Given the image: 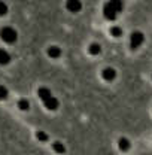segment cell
<instances>
[{
  "label": "cell",
  "instance_id": "1",
  "mask_svg": "<svg viewBox=\"0 0 152 155\" xmlns=\"http://www.w3.org/2000/svg\"><path fill=\"white\" fill-rule=\"evenodd\" d=\"M122 6H124L122 0H109L103 8V15L107 19L114 21L118 17V14L122 11Z\"/></svg>",
  "mask_w": 152,
  "mask_h": 155
},
{
  "label": "cell",
  "instance_id": "2",
  "mask_svg": "<svg viewBox=\"0 0 152 155\" xmlns=\"http://www.w3.org/2000/svg\"><path fill=\"white\" fill-rule=\"evenodd\" d=\"M0 38L6 43H14L17 40V31L12 27H3L0 30Z\"/></svg>",
  "mask_w": 152,
  "mask_h": 155
},
{
  "label": "cell",
  "instance_id": "3",
  "mask_svg": "<svg viewBox=\"0 0 152 155\" xmlns=\"http://www.w3.org/2000/svg\"><path fill=\"white\" fill-rule=\"evenodd\" d=\"M143 40H145V36H143L142 31H133L131 36H130V46L133 49H136V48H139L143 43Z\"/></svg>",
  "mask_w": 152,
  "mask_h": 155
},
{
  "label": "cell",
  "instance_id": "4",
  "mask_svg": "<svg viewBox=\"0 0 152 155\" xmlns=\"http://www.w3.org/2000/svg\"><path fill=\"white\" fill-rule=\"evenodd\" d=\"M116 70H115L114 67H106V69H103V72H101V78L106 81V82H112L116 79Z\"/></svg>",
  "mask_w": 152,
  "mask_h": 155
},
{
  "label": "cell",
  "instance_id": "5",
  "mask_svg": "<svg viewBox=\"0 0 152 155\" xmlns=\"http://www.w3.org/2000/svg\"><path fill=\"white\" fill-rule=\"evenodd\" d=\"M66 8L70 12H79L82 9V3H81V0H67L66 2Z\"/></svg>",
  "mask_w": 152,
  "mask_h": 155
},
{
  "label": "cell",
  "instance_id": "6",
  "mask_svg": "<svg viewBox=\"0 0 152 155\" xmlns=\"http://www.w3.org/2000/svg\"><path fill=\"white\" fill-rule=\"evenodd\" d=\"M48 55L51 58H58L61 55V49L58 46H49L48 48Z\"/></svg>",
  "mask_w": 152,
  "mask_h": 155
},
{
  "label": "cell",
  "instance_id": "7",
  "mask_svg": "<svg viewBox=\"0 0 152 155\" xmlns=\"http://www.w3.org/2000/svg\"><path fill=\"white\" fill-rule=\"evenodd\" d=\"M9 61H11V55L8 54V51L0 49V64H2V66H5V64H8Z\"/></svg>",
  "mask_w": 152,
  "mask_h": 155
},
{
  "label": "cell",
  "instance_id": "8",
  "mask_svg": "<svg viewBox=\"0 0 152 155\" xmlns=\"http://www.w3.org/2000/svg\"><path fill=\"white\" fill-rule=\"evenodd\" d=\"M100 51H101V46L98 45V43H91L90 46H88V52L91 54V55H98L100 54Z\"/></svg>",
  "mask_w": 152,
  "mask_h": 155
},
{
  "label": "cell",
  "instance_id": "9",
  "mask_svg": "<svg viewBox=\"0 0 152 155\" xmlns=\"http://www.w3.org/2000/svg\"><path fill=\"white\" fill-rule=\"evenodd\" d=\"M18 107L21 110H28V107H30V103H28V100H25V98H21L18 101Z\"/></svg>",
  "mask_w": 152,
  "mask_h": 155
},
{
  "label": "cell",
  "instance_id": "10",
  "mask_svg": "<svg viewBox=\"0 0 152 155\" xmlns=\"http://www.w3.org/2000/svg\"><path fill=\"white\" fill-rule=\"evenodd\" d=\"M111 35H112L114 38H119V36L122 35V30H121V27H118V25L111 27Z\"/></svg>",
  "mask_w": 152,
  "mask_h": 155
},
{
  "label": "cell",
  "instance_id": "11",
  "mask_svg": "<svg viewBox=\"0 0 152 155\" xmlns=\"http://www.w3.org/2000/svg\"><path fill=\"white\" fill-rule=\"evenodd\" d=\"M6 97H8V88L0 85V100H5Z\"/></svg>",
  "mask_w": 152,
  "mask_h": 155
},
{
  "label": "cell",
  "instance_id": "12",
  "mask_svg": "<svg viewBox=\"0 0 152 155\" xmlns=\"http://www.w3.org/2000/svg\"><path fill=\"white\" fill-rule=\"evenodd\" d=\"M6 12H8V6H6V5H5V3L0 0V17H2V15H5Z\"/></svg>",
  "mask_w": 152,
  "mask_h": 155
}]
</instances>
